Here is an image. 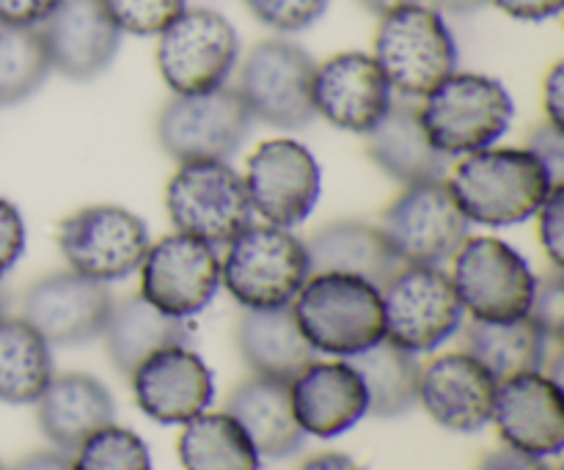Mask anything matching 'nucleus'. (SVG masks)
I'll return each mask as SVG.
<instances>
[{
  "label": "nucleus",
  "mask_w": 564,
  "mask_h": 470,
  "mask_svg": "<svg viewBox=\"0 0 564 470\" xmlns=\"http://www.w3.org/2000/svg\"><path fill=\"white\" fill-rule=\"evenodd\" d=\"M510 91L496 77L455 72L419 105L422 127L441 154H474L494 146L512 124Z\"/></svg>",
  "instance_id": "3"
},
{
  "label": "nucleus",
  "mask_w": 564,
  "mask_h": 470,
  "mask_svg": "<svg viewBox=\"0 0 564 470\" xmlns=\"http://www.w3.org/2000/svg\"><path fill=\"white\" fill-rule=\"evenodd\" d=\"M113 308L108 286L77 273L39 278L22 300V319L50 347L86 345L102 336Z\"/></svg>",
  "instance_id": "16"
},
{
  "label": "nucleus",
  "mask_w": 564,
  "mask_h": 470,
  "mask_svg": "<svg viewBox=\"0 0 564 470\" xmlns=\"http://www.w3.org/2000/svg\"><path fill=\"white\" fill-rule=\"evenodd\" d=\"M292 311L314 352L350 358L386 339L380 289L356 275L312 273Z\"/></svg>",
  "instance_id": "2"
},
{
  "label": "nucleus",
  "mask_w": 564,
  "mask_h": 470,
  "mask_svg": "<svg viewBox=\"0 0 564 470\" xmlns=\"http://www.w3.org/2000/svg\"><path fill=\"white\" fill-rule=\"evenodd\" d=\"M259 22L281 33L312 28L328 9V0H242Z\"/></svg>",
  "instance_id": "36"
},
{
  "label": "nucleus",
  "mask_w": 564,
  "mask_h": 470,
  "mask_svg": "<svg viewBox=\"0 0 564 470\" xmlns=\"http://www.w3.org/2000/svg\"><path fill=\"white\" fill-rule=\"evenodd\" d=\"M102 6L121 33L160 36L187 9V0H102Z\"/></svg>",
  "instance_id": "35"
},
{
  "label": "nucleus",
  "mask_w": 564,
  "mask_h": 470,
  "mask_svg": "<svg viewBox=\"0 0 564 470\" xmlns=\"http://www.w3.org/2000/svg\"><path fill=\"white\" fill-rule=\"evenodd\" d=\"M47 50L50 69L69 80H91L113 64L121 31L102 0H61L36 25Z\"/></svg>",
  "instance_id": "18"
},
{
  "label": "nucleus",
  "mask_w": 564,
  "mask_h": 470,
  "mask_svg": "<svg viewBox=\"0 0 564 470\" xmlns=\"http://www.w3.org/2000/svg\"><path fill=\"white\" fill-rule=\"evenodd\" d=\"M466 352L501 383L516 374L540 372L549 352V339L527 317L512 323L474 319L466 330Z\"/></svg>",
  "instance_id": "31"
},
{
  "label": "nucleus",
  "mask_w": 564,
  "mask_h": 470,
  "mask_svg": "<svg viewBox=\"0 0 564 470\" xmlns=\"http://www.w3.org/2000/svg\"><path fill=\"white\" fill-rule=\"evenodd\" d=\"M0 470H3V466H0Z\"/></svg>",
  "instance_id": "50"
},
{
  "label": "nucleus",
  "mask_w": 564,
  "mask_h": 470,
  "mask_svg": "<svg viewBox=\"0 0 564 470\" xmlns=\"http://www.w3.org/2000/svg\"><path fill=\"white\" fill-rule=\"evenodd\" d=\"M468 223L505 229L538 215L554 190L549 168L527 149H482L466 154L446 182Z\"/></svg>",
  "instance_id": "1"
},
{
  "label": "nucleus",
  "mask_w": 564,
  "mask_h": 470,
  "mask_svg": "<svg viewBox=\"0 0 564 470\" xmlns=\"http://www.w3.org/2000/svg\"><path fill=\"white\" fill-rule=\"evenodd\" d=\"M306 253L312 273L356 275L378 289H383L402 267L383 229L361 220L325 226L306 242Z\"/></svg>",
  "instance_id": "26"
},
{
  "label": "nucleus",
  "mask_w": 564,
  "mask_h": 470,
  "mask_svg": "<svg viewBox=\"0 0 564 470\" xmlns=\"http://www.w3.org/2000/svg\"><path fill=\"white\" fill-rule=\"evenodd\" d=\"M312 55L286 39L259 42L242 61L237 94L248 113L279 130H301L314 121Z\"/></svg>",
  "instance_id": "9"
},
{
  "label": "nucleus",
  "mask_w": 564,
  "mask_h": 470,
  "mask_svg": "<svg viewBox=\"0 0 564 470\" xmlns=\"http://www.w3.org/2000/svg\"><path fill=\"white\" fill-rule=\"evenodd\" d=\"M237 347L253 374L286 383L314 361V347L303 336L292 303L279 308H246L237 323Z\"/></svg>",
  "instance_id": "27"
},
{
  "label": "nucleus",
  "mask_w": 564,
  "mask_h": 470,
  "mask_svg": "<svg viewBox=\"0 0 564 470\" xmlns=\"http://www.w3.org/2000/svg\"><path fill=\"white\" fill-rule=\"evenodd\" d=\"M455 284L463 311L479 323H512L527 317L534 292L529 262L496 237H474L455 253Z\"/></svg>",
  "instance_id": "12"
},
{
  "label": "nucleus",
  "mask_w": 564,
  "mask_h": 470,
  "mask_svg": "<svg viewBox=\"0 0 564 470\" xmlns=\"http://www.w3.org/2000/svg\"><path fill=\"white\" fill-rule=\"evenodd\" d=\"M138 270L141 297L169 317L187 319L204 311L220 286V259L215 248L180 231L149 245Z\"/></svg>",
  "instance_id": "15"
},
{
  "label": "nucleus",
  "mask_w": 564,
  "mask_h": 470,
  "mask_svg": "<svg viewBox=\"0 0 564 470\" xmlns=\"http://www.w3.org/2000/svg\"><path fill=\"white\" fill-rule=\"evenodd\" d=\"M527 319L545 336L560 341L564 334V275L562 267H554L543 278H534L532 303Z\"/></svg>",
  "instance_id": "37"
},
{
  "label": "nucleus",
  "mask_w": 564,
  "mask_h": 470,
  "mask_svg": "<svg viewBox=\"0 0 564 470\" xmlns=\"http://www.w3.org/2000/svg\"><path fill=\"white\" fill-rule=\"evenodd\" d=\"M292 411L306 435L339 438L369 416V396L347 361H312L290 380Z\"/></svg>",
  "instance_id": "22"
},
{
  "label": "nucleus",
  "mask_w": 564,
  "mask_h": 470,
  "mask_svg": "<svg viewBox=\"0 0 564 470\" xmlns=\"http://www.w3.org/2000/svg\"><path fill=\"white\" fill-rule=\"evenodd\" d=\"M240 58L235 25L213 9H185L158 44V69L174 94H207L226 86Z\"/></svg>",
  "instance_id": "10"
},
{
  "label": "nucleus",
  "mask_w": 564,
  "mask_h": 470,
  "mask_svg": "<svg viewBox=\"0 0 564 470\" xmlns=\"http://www.w3.org/2000/svg\"><path fill=\"white\" fill-rule=\"evenodd\" d=\"M540 218V242L549 253L551 264L562 267L564 259V187L556 185L551 196L545 198L543 207L538 209Z\"/></svg>",
  "instance_id": "38"
},
{
  "label": "nucleus",
  "mask_w": 564,
  "mask_h": 470,
  "mask_svg": "<svg viewBox=\"0 0 564 470\" xmlns=\"http://www.w3.org/2000/svg\"><path fill=\"white\" fill-rule=\"evenodd\" d=\"M58 3L61 0H0V25L36 28Z\"/></svg>",
  "instance_id": "41"
},
{
  "label": "nucleus",
  "mask_w": 564,
  "mask_h": 470,
  "mask_svg": "<svg viewBox=\"0 0 564 470\" xmlns=\"http://www.w3.org/2000/svg\"><path fill=\"white\" fill-rule=\"evenodd\" d=\"M386 339L402 350L433 352L460 330L463 303L452 275L433 264H402L380 289Z\"/></svg>",
  "instance_id": "7"
},
{
  "label": "nucleus",
  "mask_w": 564,
  "mask_h": 470,
  "mask_svg": "<svg viewBox=\"0 0 564 470\" xmlns=\"http://www.w3.org/2000/svg\"><path fill=\"white\" fill-rule=\"evenodd\" d=\"M361 378L369 396V416L397 418L419 405L422 367L416 356L389 339L378 341L358 356L345 358Z\"/></svg>",
  "instance_id": "29"
},
{
  "label": "nucleus",
  "mask_w": 564,
  "mask_h": 470,
  "mask_svg": "<svg viewBox=\"0 0 564 470\" xmlns=\"http://www.w3.org/2000/svg\"><path fill=\"white\" fill-rule=\"evenodd\" d=\"M308 275L306 242L270 223L240 231L220 262V284L246 308L290 306Z\"/></svg>",
  "instance_id": "5"
},
{
  "label": "nucleus",
  "mask_w": 564,
  "mask_h": 470,
  "mask_svg": "<svg viewBox=\"0 0 564 470\" xmlns=\"http://www.w3.org/2000/svg\"><path fill=\"white\" fill-rule=\"evenodd\" d=\"M9 470H75L72 460L64 451H36V455L25 457Z\"/></svg>",
  "instance_id": "45"
},
{
  "label": "nucleus",
  "mask_w": 564,
  "mask_h": 470,
  "mask_svg": "<svg viewBox=\"0 0 564 470\" xmlns=\"http://www.w3.org/2000/svg\"><path fill=\"white\" fill-rule=\"evenodd\" d=\"M479 470H554L551 466H545L543 457L527 455V451H518L512 446H505V449L490 451L488 457L482 460Z\"/></svg>",
  "instance_id": "43"
},
{
  "label": "nucleus",
  "mask_w": 564,
  "mask_h": 470,
  "mask_svg": "<svg viewBox=\"0 0 564 470\" xmlns=\"http://www.w3.org/2000/svg\"><path fill=\"white\" fill-rule=\"evenodd\" d=\"M165 209L180 234L207 245H229L253 223L246 182L220 160L182 163L165 190Z\"/></svg>",
  "instance_id": "6"
},
{
  "label": "nucleus",
  "mask_w": 564,
  "mask_h": 470,
  "mask_svg": "<svg viewBox=\"0 0 564 470\" xmlns=\"http://www.w3.org/2000/svg\"><path fill=\"white\" fill-rule=\"evenodd\" d=\"M358 3H361L367 11H372V14L383 17V14H389V11L402 9V6H408V3H419V0H358Z\"/></svg>",
  "instance_id": "48"
},
{
  "label": "nucleus",
  "mask_w": 564,
  "mask_h": 470,
  "mask_svg": "<svg viewBox=\"0 0 564 470\" xmlns=\"http://www.w3.org/2000/svg\"><path fill=\"white\" fill-rule=\"evenodd\" d=\"M367 152L383 174L400 185L441 182L449 171V157L430 143L413 99H394L389 113L367 132Z\"/></svg>",
  "instance_id": "23"
},
{
  "label": "nucleus",
  "mask_w": 564,
  "mask_h": 470,
  "mask_svg": "<svg viewBox=\"0 0 564 470\" xmlns=\"http://www.w3.org/2000/svg\"><path fill=\"white\" fill-rule=\"evenodd\" d=\"M149 245L147 223L116 204L77 209L58 229V248L72 273L99 284L135 273L147 259Z\"/></svg>",
  "instance_id": "11"
},
{
  "label": "nucleus",
  "mask_w": 564,
  "mask_h": 470,
  "mask_svg": "<svg viewBox=\"0 0 564 470\" xmlns=\"http://www.w3.org/2000/svg\"><path fill=\"white\" fill-rule=\"evenodd\" d=\"M488 3H494L496 9L516 17V20L543 22L560 14L564 0H488Z\"/></svg>",
  "instance_id": "42"
},
{
  "label": "nucleus",
  "mask_w": 564,
  "mask_h": 470,
  "mask_svg": "<svg viewBox=\"0 0 564 470\" xmlns=\"http://www.w3.org/2000/svg\"><path fill=\"white\" fill-rule=\"evenodd\" d=\"M490 422L512 449L534 457L560 455L564 446L562 385L545 372L501 380Z\"/></svg>",
  "instance_id": "19"
},
{
  "label": "nucleus",
  "mask_w": 564,
  "mask_h": 470,
  "mask_svg": "<svg viewBox=\"0 0 564 470\" xmlns=\"http://www.w3.org/2000/svg\"><path fill=\"white\" fill-rule=\"evenodd\" d=\"M499 380L468 352H449L422 369L419 402L452 433H479L494 416Z\"/></svg>",
  "instance_id": "21"
},
{
  "label": "nucleus",
  "mask_w": 564,
  "mask_h": 470,
  "mask_svg": "<svg viewBox=\"0 0 564 470\" xmlns=\"http://www.w3.org/2000/svg\"><path fill=\"white\" fill-rule=\"evenodd\" d=\"M543 105L551 124H564V64H554L543 83Z\"/></svg>",
  "instance_id": "44"
},
{
  "label": "nucleus",
  "mask_w": 564,
  "mask_h": 470,
  "mask_svg": "<svg viewBox=\"0 0 564 470\" xmlns=\"http://www.w3.org/2000/svg\"><path fill=\"white\" fill-rule=\"evenodd\" d=\"M50 72L47 50L36 28L0 25V108L36 94Z\"/></svg>",
  "instance_id": "33"
},
{
  "label": "nucleus",
  "mask_w": 564,
  "mask_h": 470,
  "mask_svg": "<svg viewBox=\"0 0 564 470\" xmlns=\"http://www.w3.org/2000/svg\"><path fill=\"white\" fill-rule=\"evenodd\" d=\"M75 470H152L147 444L132 429L110 427L99 429L83 440L72 460Z\"/></svg>",
  "instance_id": "34"
},
{
  "label": "nucleus",
  "mask_w": 564,
  "mask_h": 470,
  "mask_svg": "<svg viewBox=\"0 0 564 470\" xmlns=\"http://www.w3.org/2000/svg\"><path fill=\"white\" fill-rule=\"evenodd\" d=\"M36 418L44 438L69 455L94 433L113 424L116 405L110 391L91 374H53L36 400Z\"/></svg>",
  "instance_id": "24"
},
{
  "label": "nucleus",
  "mask_w": 564,
  "mask_h": 470,
  "mask_svg": "<svg viewBox=\"0 0 564 470\" xmlns=\"http://www.w3.org/2000/svg\"><path fill=\"white\" fill-rule=\"evenodd\" d=\"M527 152H532L534 157H538L540 163L549 168L554 185H562L564 182V132H562V127L551 124V121L534 127L532 135H529Z\"/></svg>",
  "instance_id": "39"
},
{
  "label": "nucleus",
  "mask_w": 564,
  "mask_h": 470,
  "mask_svg": "<svg viewBox=\"0 0 564 470\" xmlns=\"http://www.w3.org/2000/svg\"><path fill=\"white\" fill-rule=\"evenodd\" d=\"M435 11H446V14H474L482 9L488 0H430Z\"/></svg>",
  "instance_id": "47"
},
{
  "label": "nucleus",
  "mask_w": 564,
  "mask_h": 470,
  "mask_svg": "<svg viewBox=\"0 0 564 470\" xmlns=\"http://www.w3.org/2000/svg\"><path fill=\"white\" fill-rule=\"evenodd\" d=\"M180 460L185 470H259L262 457L246 429L229 413L191 418L180 435Z\"/></svg>",
  "instance_id": "32"
},
{
  "label": "nucleus",
  "mask_w": 564,
  "mask_h": 470,
  "mask_svg": "<svg viewBox=\"0 0 564 470\" xmlns=\"http://www.w3.org/2000/svg\"><path fill=\"white\" fill-rule=\"evenodd\" d=\"M6 303H9V297H6V289H3V284H0V319L6 317Z\"/></svg>",
  "instance_id": "49"
},
{
  "label": "nucleus",
  "mask_w": 564,
  "mask_h": 470,
  "mask_svg": "<svg viewBox=\"0 0 564 470\" xmlns=\"http://www.w3.org/2000/svg\"><path fill=\"white\" fill-rule=\"evenodd\" d=\"M25 251V223L11 201L0 198V278L20 262Z\"/></svg>",
  "instance_id": "40"
},
{
  "label": "nucleus",
  "mask_w": 564,
  "mask_h": 470,
  "mask_svg": "<svg viewBox=\"0 0 564 470\" xmlns=\"http://www.w3.org/2000/svg\"><path fill=\"white\" fill-rule=\"evenodd\" d=\"M301 470H364L356 460L339 451H328V455H317L308 462H303Z\"/></svg>",
  "instance_id": "46"
},
{
  "label": "nucleus",
  "mask_w": 564,
  "mask_h": 470,
  "mask_svg": "<svg viewBox=\"0 0 564 470\" xmlns=\"http://www.w3.org/2000/svg\"><path fill=\"white\" fill-rule=\"evenodd\" d=\"M253 116L237 88L207 94H174L158 116V141L176 163L220 160L226 163L251 135Z\"/></svg>",
  "instance_id": "8"
},
{
  "label": "nucleus",
  "mask_w": 564,
  "mask_h": 470,
  "mask_svg": "<svg viewBox=\"0 0 564 470\" xmlns=\"http://www.w3.org/2000/svg\"><path fill=\"white\" fill-rule=\"evenodd\" d=\"M53 374L47 341L25 319H0V402L36 405Z\"/></svg>",
  "instance_id": "30"
},
{
  "label": "nucleus",
  "mask_w": 564,
  "mask_h": 470,
  "mask_svg": "<svg viewBox=\"0 0 564 470\" xmlns=\"http://www.w3.org/2000/svg\"><path fill=\"white\" fill-rule=\"evenodd\" d=\"M380 229L402 264L441 267L468 240V220L444 179L405 187L386 209Z\"/></svg>",
  "instance_id": "13"
},
{
  "label": "nucleus",
  "mask_w": 564,
  "mask_h": 470,
  "mask_svg": "<svg viewBox=\"0 0 564 470\" xmlns=\"http://www.w3.org/2000/svg\"><path fill=\"white\" fill-rule=\"evenodd\" d=\"M226 413L246 429L259 457L286 460V457L297 455L306 444V433L301 429L295 411H292L286 380L253 374L251 380L231 391Z\"/></svg>",
  "instance_id": "25"
},
{
  "label": "nucleus",
  "mask_w": 564,
  "mask_h": 470,
  "mask_svg": "<svg viewBox=\"0 0 564 470\" xmlns=\"http://www.w3.org/2000/svg\"><path fill=\"white\" fill-rule=\"evenodd\" d=\"M242 182L253 212L281 229L301 226L317 207L323 190V174L314 154L290 138L264 141L248 160Z\"/></svg>",
  "instance_id": "14"
},
{
  "label": "nucleus",
  "mask_w": 564,
  "mask_h": 470,
  "mask_svg": "<svg viewBox=\"0 0 564 470\" xmlns=\"http://www.w3.org/2000/svg\"><path fill=\"white\" fill-rule=\"evenodd\" d=\"M314 113L334 127L367 135L394 102V88L375 55L339 53L314 69Z\"/></svg>",
  "instance_id": "17"
},
{
  "label": "nucleus",
  "mask_w": 564,
  "mask_h": 470,
  "mask_svg": "<svg viewBox=\"0 0 564 470\" xmlns=\"http://www.w3.org/2000/svg\"><path fill=\"white\" fill-rule=\"evenodd\" d=\"M105 350L121 374H132L149 356L165 347L187 345L185 319L169 317L141 295L113 303L102 330Z\"/></svg>",
  "instance_id": "28"
},
{
  "label": "nucleus",
  "mask_w": 564,
  "mask_h": 470,
  "mask_svg": "<svg viewBox=\"0 0 564 470\" xmlns=\"http://www.w3.org/2000/svg\"><path fill=\"white\" fill-rule=\"evenodd\" d=\"M375 61L397 94L405 99H424L457 72V42L441 11L433 6L408 3L380 20Z\"/></svg>",
  "instance_id": "4"
},
{
  "label": "nucleus",
  "mask_w": 564,
  "mask_h": 470,
  "mask_svg": "<svg viewBox=\"0 0 564 470\" xmlns=\"http://www.w3.org/2000/svg\"><path fill=\"white\" fill-rule=\"evenodd\" d=\"M130 378L138 407L158 424H187L213 405V372L187 345L158 350Z\"/></svg>",
  "instance_id": "20"
}]
</instances>
